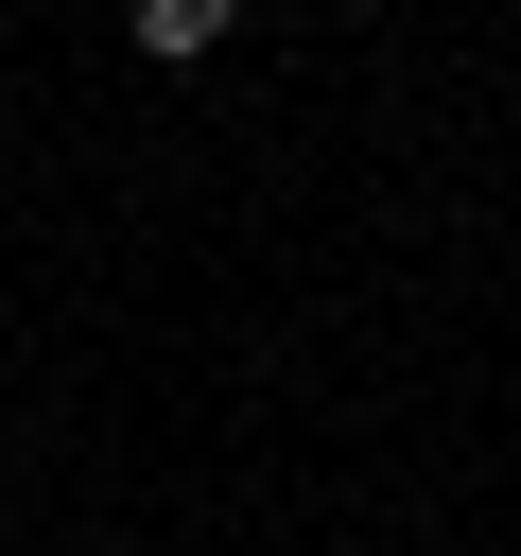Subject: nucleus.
<instances>
[{
	"label": "nucleus",
	"mask_w": 521,
	"mask_h": 556,
	"mask_svg": "<svg viewBox=\"0 0 521 556\" xmlns=\"http://www.w3.org/2000/svg\"><path fill=\"white\" fill-rule=\"evenodd\" d=\"M122 35H139V70H191V52L243 35V0H122Z\"/></svg>",
	"instance_id": "1"
}]
</instances>
